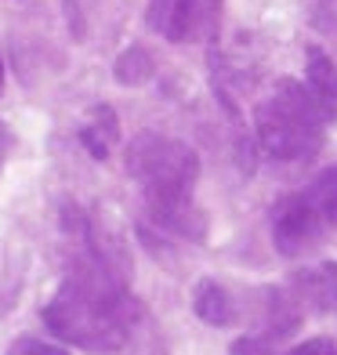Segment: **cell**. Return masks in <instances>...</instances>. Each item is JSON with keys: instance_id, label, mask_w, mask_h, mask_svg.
<instances>
[{"instance_id": "16", "label": "cell", "mask_w": 337, "mask_h": 355, "mask_svg": "<svg viewBox=\"0 0 337 355\" xmlns=\"http://www.w3.org/2000/svg\"><path fill=\"white\" fill-rule=\"evenodd\" d=\"M11 145H15L11 131H8L4 123H0V174H4V164H8V156H11Z\"/></svg>"}, {"instance_id": "8", "label": "cell", "mask_w": 337, "mask_h": 355, "mask_svg": "<svg viewBox=\"0 0 337 355\" xmlns=\"http://www.w3.org/2000/svg\"><path fill=\"white\" fill-rule=\"evenodd\" d=\"M304 87L316 98L319 112L327 123H337V62L323 51L319 44L304 47Z\"/></svg>"}, {"instance_id": "2", "label": "cell", "mask_w": 337, "mask_h": 355, "mask_svg": "<svg viewBox=\"0 0 337 355\" xmlns=\"http://www.w3.org/2000/svg\"><path fill=\"white\" fill-rule=\"evenodd\" d=\"M127 178L141 189V200H164V196H192L200 182V153L189 141L141 131L123 149Z\"/></svg>"}, {"instance_id": "10", "label": "cell", "mask_w": 337, "mask_h": 355, "mask_svg": "<svg viewBox=\"0 0 337 355\" xmlns=\"http://www.w3.org/2000/svg\"><path fill=\"white\" fill-rule=\"evenodd\" d=\"M80 145H84V153L91 159L105 164L112 145H120V116H116V109L105 105V102L91 105L87 120L80 123Z\"/></svg>"}, {"instance_id": "5", "label": "cell", "mask_w": 337, "mask_h": 355, "mask_svg": "<svg viewBox=\"0 0 337 355\" xmlns=\"http://www.w3.org/2000/svg\"><path fill=\"white\" fill-rule=\"evenodd\" d=\"M146 203V225L156 236L182 239V243H207L211 218L192 196H164V200H141Z\"/></svg>"}, {"instance_id": "7", "label": "cell", "mask_w": 337, "mask_h": 355, "mask_svg": "<svg viewBox=\"0 0 337 355\" xmlns=\"http://www.w3.org/2000/svg\"><path fill=\"white\" fill-rule=\"evenodd\" d=\"M258 322H261L258 334L279 345L301 330L304 309L286 286H258Z\"/></svg>"}, {"instance_id": "9", "label": "cell", "mask_w": 337, "mask_h": 355, "mask_svg": "<svg viewBox=\"0 0 337 355\" xmlns=\"http://www.w3.org/2000/svg\"><path fill=\"white\" fill-rule=\"evenodd\" d=\"M192 312H196V319L203 322V327L225 330L239 319V301L225 283L203 276L196 286H192Z\"/></svg>"}, {"instance_id": "4", "label": "cell", "mask_w": 337, "mask_h": 355, "mask_svg": "<svg viewBox=\"0 0 337 355\" xmlns=\"http://www.w3.org/2000/svg\"><path fill=\"white\" fill-rule=\"evenodd\" d=\"M221 19V0H149L146 26L167 44L214 37Z\"/></svg>"}, {"instance_id": "17", "label": "cell", "mask_w": 337, "mask_h": 355, "mask_svg": "<svg viewBox=\"0 0 337 355\" xmlns=\"http://www.w3.org/2000/svg\"><path fill=\"white\" fill-rule=\"evenodd\" d=\"M0 94H4V55H0Z\"/></svg>"}, {"instance_id": "18", "label": "cell", "mask_w": 337, "mask_h": 355, "mask_svg": "<svg viewBox=\"0 0 337 355\" xmlns=\"http://www.w3.org/2000/svg\"><path fill=\"white\" fill-rule=\"evenodd\" d=\"M0 309H4V290H0Z\"/></svg>"}, {"instance_id": "6", "label": "cell", "mask_w": 337, "mask_h": 355, "mask_svg": "<svg viewBox=\"0 0 337 355\" xmlns=\"http://www.w3.org/2000/svg\"><path fill=\"white\" fill-rule=\"evenodd\" d=\"M291 294L312 315H337V261H312L291 276Z\"/></svg>"}, {"instance_id": "3", "label": "cell", "mask_w": 337, "mask_h": 355, "mask_svg": "<svg viewBox=\"0 0 337 355\" xmlns=\"http://www.w3.org/2000/svg\"><path fill=\"white\" fill-rule=\"evenodd\" d=\"M330 218L312 203L309 192H291V196L276 200L268 214V232H272V247L279 257H309L327 243L330 232Z\"/></svg>"}, {"instance_id": "1", "label": "cell", "mask_w": 337, "mask_h": 355, "mask_svg": "<svg viewBox=\"0 0 337 355\" xmlns=\"http://www.w3.org/2000/svg\"><path fill=\"white\" fill-rule=\"evenodd\" d=\"M327 127L309 87L294 76H283L254 109V141L279 164L312 159L327 141Z\"/></svg>"}, {"instance_id": "11", "label": "cell", "mask_w": 337, "mask_h": 355, "mask_svg": "<svg viewBox=\"0 0 337 355\" xmlns=\"http://www.w3.org/2000/svg\"><path fill=\"white\" fill-rule=\"evenodd\" d=\"M112 76H116V84H123V87H141L156 76V58L141 44H131L116 55V62H112Z\"/></svg>"}, {"instance_id": "12", "label": "cell", "mask_w": 337, "mask_h": 355, "mask_svg": "<svg viewBox=\"0 0 337 355\" xmlns=\"http://www.w3.org/2000/svg\"><path fill=\"white\" fill-rule=\"evenodd\" d=\"M312 196V203L323 211L330 221H337V167H330V171H323L316 178V182L304 189Z\"/></svg>"}, {"instance_id": "13", "label": "cell", "mask_w": 337, "mask_h": 355, "mask_svg": "<svg viewBox=\"0 0 337 355\" xmlns=\"http://www.w3.org/2000/svg\"><path fill=\"white\" fill-rule=\"evenodd\" d=\"M8 355H69V348L62 341H44L37 334H22L8 345Z\"/></svg>"}, {"instance_id": "15", "label": "cell", "mask_w": 337, "mask_h": 355, "mask_svg": "<svg viewBox=\"0 0 337 355\" xmlns=\"http://www.w3.org/2000/svg\"><path fill=\"white\" fill-rule=\"evenodd\" d=\"M283 355H337V341L334 337H309V341L286 348Z\"/></svg>"}, {"instance_id": "14", "label": "cell", "mask_w": 337, "mask_h": 355, "mask_svg": "<svg viewBox=\"0 0 337 355\" xmlns=\"http://www.w3.org/2000/svg\"><path fill=\"white\" fill-rule=\"evenodd\" d=\"M229 355H279V352H276V341H268V337L243 334L229 345Z\"/></svg>"}]
</instances>
